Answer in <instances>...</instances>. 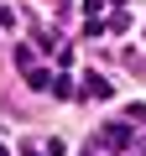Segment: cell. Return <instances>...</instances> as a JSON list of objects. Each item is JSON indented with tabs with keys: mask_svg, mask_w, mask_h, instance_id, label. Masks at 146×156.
<instances>
[{
	"mask_svg": "<svg viewBox=\"0 0 146 156\" xmlns=\"http://www.w3.org/2000/svg\"><path fill=\"white\" fill-rule=\"evenodd\" d=\"M84 78H89L84 89H89L94 99H110V78H104V73H84Z\"/></svg>",
	"mask_w": 146,
	"mask_h": 156,
	"instance_id": "cell-1",
	"label": "cell"
},
{
	"mask_svg": "<svg viewBox=\"0 0 146 156\" xmlns=\"http://www.w3.org/2000/svg\"><path fill=\"white\" fill-rule=\"evenodd\" d=\"M104 146H130V130L125 125H104Z\"/></svg>",
	"mask_w": 146,
	"mask_h": 156,
	"instance_id": "cell-2",
	"label": "cell"
},
{
	"mask_svg": "<svg viewBox=\"0 0 146 156\" xmlns=\"http://www.w3.org/2000/svg\"><path fill=\"white\" fill-rule=\"evenodd\" d=\"M16 68H21V73H31V68H37V57H31V47H16Z\"/></svg>",
	"mask_w": 146,
	"mask_h": 156,
	"instance_id": "cell-3",
	"label": "cell"
},
{
	"mask_svg": "<svg viewBox=\"0 0 146 156\" xmlns=\"http://www.w3.org/2000/svg\"><path fill=\"white\" fill-rule=\"evenodd\" d=\"M125 120H136V125H146V104H130V109H125Z\"/></svg>",
	"mask_w": 146,
	"mask_h": 156,
	"instance_id": "cell-4",
	"label": "cell"
},
{
	"mask_svg": "<svg viewBox=\"0 0 146 156\" xmlns=\"http://www.w3.org/2000/svg\"><path fill=\"white\" fill-rule=\"evenodd\" d=\"M26 156H37V146H26Z\"/></svg>",
	"mask_w": 146,
	"mask_h": 156,
	"instance_id": "cell-5",
	"label": "cell"
},
{
	"mask_svg": "<svg viewBox=\"0 0 146 156\" xmlns=\"http://www.w3.org/2000/svg\"><path fill=\"white\" fill-rule=\"evenodd\" d=\"M0 156H11V151H5V146H0Z\"/></svg>",
	"mask_w": 146,
	"mask_h": 156,
	"instance_id": "cell-6",
	"label": "cell"
},
{
	"mask_svg": "<svg viewBox=\"0 0 146 156\" xmlns=\"http://www.w3.org/2000/svg\"><path fill=\"white\" fill-rule=\"evenodd\" d=\"M115 5H125V0H115Z\"/></svg>",
	"mask_w": 146,
	"mask_h": 156,
	"instance_id": "cell-7",
	"label": "cell"
}]
</instances>
